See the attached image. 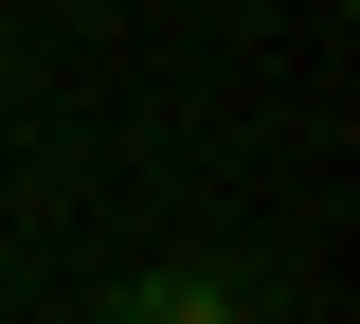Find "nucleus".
I'll return each mask as SVG.
<instances>
[{
	"label": "nucleus",
	"mask_w": 360,
	"mask_h": 324,
	"mask_svg": "<svg viewBox=\"0 0 360 324\" xmlns=\"http://www.w3.org/2000/svg\"><path fill=\"white\" fill-rule=\"evenodd\" d=\"M108 324H270V271H234V252H162L144 288H108Z\"/></svg>",
	"instance_id": "1"
}]
</instances>
